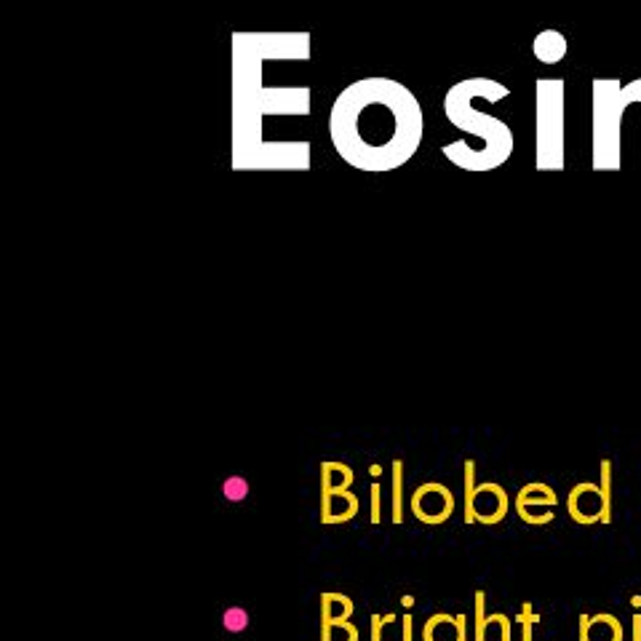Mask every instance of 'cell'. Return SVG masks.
<instances>
[{
	"label": "cell",
	"instance_id": "1",
	"mask_svg": "<svg viewBox=\"0 0 641 641\" xmlns=\"http://www.w3.org/2000/svg\"><path fill=\"white\" fill-rule=\"evenodd\" d=\"M329 137L337 156L369 174L396 172L422 142V107L393 78H361L331 104Z\"/></svg>",
	"mask_w": 641,
	"mask_h": 641
},
{
	"label": "cell",
	"instance_id": "2",
	"mask_svg": "<svg viewBox=\"0 0 641 641\" xmlns=\"http://www.w3.org/2000/svg\"><path fill=\"white\" fill-rule=\"evenodd\" d=\"M510 88L492 78H468L460 81L444 97V115L454 128L470 139H460L441 147V156L463 172H494L513 156V131L510 126L489 113L473 107V99L500 102Z\"/></svg>",
	"mask_w": 641,
	"mask_h": 641
},
{
	"label": "cell",
	"instance_id": "3",
	"mask_svg": "<svg viewBox=\"0 0 641 641\" xmlns=\"http://www.w3.org/2000/svg\"><path fill=\"white\" fill-rule=\"evenodd\" d=\"M567 83L564 78L535 81V166L561 172L567 166Z\"/></svg>",
	"mask_w": 641,
	"mask_h": 641
},
{
	"label": "cell",
	"instance_id": "4",
	"mask_svg": "<svg viewBox=\"0 0 641 641\" xmlns=\"http://www.w3.org/2000/svg\"><path fill=\"white\" fill-rule=\"evenodd\" d=\"M593 160L596 172L623 166V118L628 110L625 83L617 78H593Z\"/></svg>",
	"mask_w": 641,
	"mask_h": 641
},
{
	"label": "cell",
	"instance_id": "5",
	"mask_svg": "<svg viewBox=\"0 0 641 641\" xmlns=\"http://www.w3.org/2000/svg\"><path fill=\"white\" fill-rule=\"evenodd\" d=\"M513 505H516V513H519L521 521L540 526V524H551L553 521L556 516L553 508L558 505V497H556V492L548 484L532 481V484L521 486Z\"/></svg>",
	"mask_w": 641,
	"mask_h": 641
},
{
	"label": "cell",
	"instance_id": "6",
	"mask_svg": "<svg viewBox=\"0 0 641 641\" xmlns=\"http://www.w3.org/2000/svg\"><path fill=\"white\" fill-rule=\"evenodd\" d=\"M412 513L422 524H444L454 513V494L435 481L417 486L412 494Z\"/></svg>",
	"mask_w": 641,
	"mask_h": 641
},
{
	"label": "cell",
	"instance_id": "7",
	"mask_svg": "<svg viewBox=\"0 0 641 641\" xmlns=\"http://www.w3.org/2000/svg\"><path fill=\"white\" fill-rule=\"evenodd\" d=\"M508 508H510V497L500 484H478L476 486V494H473V505H470V516L465 519V524H500V521L508 516Z\"/></svg>",
	"mask_w": 641,
	"mask_h": 641
},
{
	"label": "cell",
	"instance_id": "8",
	"mask_svg": "<svg viewBox=\"0 0 641 641\" xmlns=\"http://www.w3.org/2000/svg\"><path fill=\"white\" fill-rule=\"evenodd\" d=\"M567 510L577 524H601L604 519V494L601 486L590 484V481H580L572 486L569 497H567Z\"/></svg>",
	"mask_w": 641,
	"mask_h": 641
},
{
	"label": "cell",
	"instance_id": "9",
	"mask_svg": "<svg viewBox=\"0 0 641 641\" xmlns=\"http://www.w3.org/2000/svg\"><path fill=\"white\" fill-rule=\"evenodd\" d=\"M358 513V497L353 492H321V524H345Z\"/></svg>",
	"mask_w": 641,
	"mask_h": 641
},
{
	"label": "cell",
	"instance_id": "10",
	"mask_svg": "<svg viewBox=\"0 0 641 641\" xmlns=\"http://www.w3.org/2000/svg\"><path fill=\"white\" fill-rule=\"evenodd\" d=\"M468 633V615H433L422 628V641H463Z\"/></svg>",
	"mask_w": 641,
	"mask_h": 641
},
{
	"label": "cell",
	"instance_id": "11",
	"mask_svg": "<svg viewBox=\"0 0 641 641\" xmlns=\"http://www.w3.org/2000/svg\"><path fill=\"white\" fill-rule=\"evenodd\" d=\"M567 51H569V43L558 30H542L532 43V53L542 65H558L567 56Z\"/></svg>",
	"mask_w": 641,
	"mask_h": 641
},
{
	"label": "cell",
	"instance_id": "12",
	"mask_svg": "<svg viewBox=\"0 0 641 641\" xmlns=\"http://www.w3.org/2000/svg\"><path fill=\"white\" fill-rule=\"evenodd\" d=\"M353 470L345 463L326 460L321 463V492H350Z\"/></svg>",
	"mask_w": 641,
	"mask_h": 641
},
{
	"label": "cell",
	"instance_id": "13",
	"mask_svg": "<svg viewBox=\"0 0 641 641\" xmlns=\"http://www.w3.org/2000/svg\"><path fill=\"white\" fill-rule=\"evenodd\" d=\"M353 615V601L345 593H321V625L342 623Z\"/></svg>",
	"mask_w": 641,
	"mask_h": 641
},
{
	"label": "cell",
	"instance_id": "14",
	"mask_svg": "<svg viewBox=\"0 0 641 641\" xmlns=\"http://www.w3.org/2000/svg\"><path fill=\"white\" fill-rule=\"evenodd\" d=\"M588 641H623V625L615 615H593L588 623Z\"/></svg>",
	"mask_w": 641,
	"mask_h": 641
},
{
	"label": "cell",
	"instance_id": "15",
	"mask_svg": "<svg viewBox=\"0 0 641 641\" xmlns=\"http://www.w3.org/2000/svg\"><path fill=\"white\" fill-rule=\"evenodd\" d=\"M393 508H390V519L393 524L403 521V463L393 460Z\"/></svg>",
	"mask_w": 641,
	"mask_h": 641
},
{
	"label": "cell",
	"instance_id": "16",
	"mask_svg": "<svg viewBox=\"0 0 641 641\" xmlns=\"http://www.w3.org/2000/svg\"><path fill=\"white\" fill-rule=\"evenodd\" d=\"M321 641H358V628L350 620L324 623L321 625Z\"/></svg>",
	"mask_w": 641,
	"mask_h": 641
},
{
	"label": "cell",
	"instance_id": "17",
	"mask_svg": "<svg viewBox=\"0 0 641 641\" xmlns=\"http://www.w3.org/2000/svg\"><path fill=\"white\" fill-rule=\"evenodd\" d=\"M599 486H601V494H604V519L601 524H612V460H601L599 463Z\"/></svg>",
	"mask_w": 641,
	"mask_h": 641
},
{
	"label": "cell",
	"instance_id": "18",
	"mask_svg": "<svg viewBox=\"0 0 641 641\" xmlns=\"http://www.w3.org/2000/svg\"><path fill=\"white\" fill-rule=\"evenodd\" d=\"M476 623H473V641H486V628H489V615H486V593L476 590Z\"/></svg>",
	"mask_w": 641,
	"mask_h": 641
},
{
	"label": "cell",
	"instance_id": "19",
	"mask_svg": "<svg viewBox=\"0 0 641 641\" xmlns=\"http://www.w3.org/2000/svg\"><path fill=\"white\" fill-rule=\"evenodd\" d=\"M222 494H225V500H230V503H241V500H246V494H249V481L243 476H227L225 484H222Z\"/></svg>",
	"mask_w": 641,
	"mask_h": 641
},
{
	"label": "cell",
	"instance_id": "20",
	"mask_svg": "<svg viewBox=\"0 0 641 641\" xmlns=\"http://www.w3.org/2000/svg\"><path fill=\"white\" fill-rule=\"evenodd\" d=\"M222 625H225V631H230V633H241V631H246V625H249V612L243 607H227L225 615H222Z\"/></svg>",
	"mask_w": 641,
	"mask_h": 641
},
{
	"label": "cell",
	"instance_id": "21",
	"mask_svg": "<svg viewBox=\"0 0 641 641\" xmlns=\"http://www.w3.org/2000/svg\"><path fill=\"white\" fill-rule=\"evenodd\" d=\"M516 620L521 623V641H532V631H535V625L540 623V615L535 612V607H532L529 601L521 604V612Z\"/></svg>",
	"mask_w": 641,
	"mask_h": 641
},
{
	"label": "cell",
	"instance_id": "22",
	"mask_svg": "<svg viewBox=\"0 0 641 641\" xmlns=\"http://www.w3.org/2000/svg\"><path fill=\"white\" fill-rule=\"evenodd\" d=\"M463 468H465L463 470V473H465V476H463V489H465V519H468L470 505H473V494H476V486H478L476 484V463L468 457V460L463 463Z\"/></svg>",
	"mask_w": 641,
	"mask_h": 641
},
{
	"label": "cell",
	"instance_id": "23",
	"mask_svg": "<svg viewBox=\"0 0 641 641\" xmlns=\"http://www.w3.org/2000/svg\"><path fill=\"white\" fill-rule=\"evenodd\" d=\"M492 628L500 631V641L513 639V636H510V633H513V623H510V617L503 615V612H492V615H489V628H486V633H489Z\"/></svg>",
	"mask_w": 641,
	"mask_h": 641
},
{
	"label": "cell",
	"instance_id": "24",
	"mask_svg": "<svg viewBox=\"0 0 641 641\" xmlns=\"http://www.w3.org/2000/svg\"><path fill=\"white\" fill-rule=\"evenodd\" d=\"M369 497H372V524H380L382 521V486L377 484V481L369 489Z\"/></svg>",
	"mask_w": 641,
	"mask_h": 641
},
{
	"label": "cell",
	"instance_id": "25",
	"mask_svg": "<svg viewBox=\"0 0 641 641\" xmlns=\"http://www.w3.org/2000/svg\"><path fill=\"white\" fill-rule=\"evenodd\" d=\"M401 623H403V641H415V617L406 612L401 617Z\"/></svg>",
	"mask_w": 641,
	"mask_h": 641
},
{
	"label": "cell",
	"instance_id": "26",
	"mask_svg": "<svg viewBox=\"0 0 641 641\" xmlns=\"http://www.w3.org/2000/svg\"><path fill=\"white\" fill-rule=\"evenodd\" d=\"M382 625H385V617L372 615V641H382Z\"/></svg>",
	"mask_w": 641,
	"mask_h": 641
},
{
	"label": "cell",
	"instance_id": "27",
	"mask_svg": "<svg viewBox=\"0 0 641 641\" xmlns=\"http://www.w3.org/2000/svg\"><path fill=\"white\" fill-rule=\"evenodd\" d=\"M631 641H641V615L639 612L631 617Z\"/></svg>",
	"mask_w": 641,
	"mask_h": 641
},
{
	"label": "cell",
	"instance_id": "28",
	"mask_svg": "<svg viewBox=\"0 0 641 641\" xmlns=\"http://www.w3.org/2000/svg\"><path fill=\"white\" fill-rule=\"evenodd\" d=\"M577 620H580V641H588V623H590V615H585V612H583V615H580Z\"/></svg>",
	"mask_w": 641,
	"mask_h": 641
},
{
	"label": "cell",
	"instance_id": "29",
	"mask_svg": "<svg viewBox=\"0 0 641 641\" xmlns=\"http://www.w3.org/2000/svg\"><path fill=\"white\" fill-rule=\"evenodd\" d=\"M401 607H403V609H406V612H409V609L415 607V596H409V593H403V596H401Z\"/></svg>",
	"mask_w": 641,
	"mask_h": 641
},
{
	"label": "cell",
	"instance_id": "30",
	"mask_svg": "<svg viewBox=\"0 0 641 641\" xmlns=\"http://www.w3.org/2000/svg\"><path fill=\"white\" fill-rule=\"evenodd\" d=\"M369 473H372V476H374V478H380V476H382V465H377V463H374V465H372V468H369Z\"/></svg>",
	"mask_w": 641,
	"mask_h": 641
},
{
	"label": "cell",
	"instance_id": "31",
	"mask_svg": "<svg viewBox=\"0 0 641 641\" xmlns=\"http://www.w3.org/2000/svg\"><path fill=\"white\" fill-rule=\"evenodd\" d=\"M631 607L641 609V596H639V593H636V596H631Z\"/></svg>",
	"mask_w": 641,
	"mask_h": 641
}]
</instances>
